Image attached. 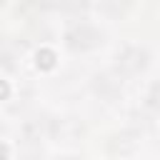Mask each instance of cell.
Masks as SVG:
<instances>
[{
    "label": "cell",
    "instance_id": "6da1fadb",
    "mask_svg": "<svg viewBox=\"0 0 160 160\" xmlns=\"http://www.w3.org/2000/svg\"><path fill=\"white\" fill-rule=\"evenodd\" d=\"M150 50L142 45H122L112 55V72L125 80V78H138L150 68Z\"/></svg>",
    "mask_w": 160,
    "mask_h": 160
},
{
    "label": "cell",
    "instance_id": "3957f363",
    "mask_svg": "<svg viewBox=\"0 0 160 160\" xmlns=\"http://www.w3.org/2000/svg\"><path fill=\"white\" fill-rule=\"evenodd\" d=\"M92 92L105 102H115L122 98V80L115 72H98L92 75Z\"/></svg>",
    "mask_w": 160,
    "mask_h": 160
},
{
    "label": "cell",
    "instance_id": "ba28073f",
    "mask_svg": "<svg viewBox=\"0 0 160 160\" xmlns=\"http://www.w3.org/2000/svg\"><path fill=\"white\" fill-rule=\"evenodd\" d=\"M145 105L155 112H160V82H152L145 92Z\"/></svg>",
    "mask_w": 160,
    "mask_h": 160
},
{
    "label": "cell",
    "instance_id": "5b68a950",
    "mask_svg": "<svg viewBox=\"0 0 160 160\" xmlns=\"http://www.w3.org/2000/svg\"><path fill=\"white\" fill-rule=\"evenodd\" d=\"M100 10L110 20H122L132 10V0H100Z\"/></svg>",
    "mask_w": 160,
    "mask_h": 160
},
{
    "label": "cell",
    "instance_id": "8992f818",
    "mask_svg": "<svg viewBox=\"0 0 160 160\" xmlns=\"http://www.w3.org/2000/svg\"><path fill=\"white\" fill-rule=\"evenodd\" d=\"M52 5L65 15H85L90 10V0H55Z\"/></svg>",
    "mask_w": 160,
    "mask_h": 160
},
{
    "label": "cell",
    "instance_id": "52a82bcc",
    "mask_svg": "<svg viewBox=\"0 0 160 160\" xmlns=\"http://www.w3.org/2000/svg\"><path fill=\"white\" fill-rule=\"evenodd\" d=\"M48 5L50 2H45V0H22L18 5V15H22V18H38L40 12L48 10Z\"/></svg>",
    "mask_w": 160,
    "mask_h": 160
},
{
    "label": "cell",
    "instance_id": "7a4b0ae2",
    "mask_svg": "<svg viewBox=\"0 0 160 160\" xmlns=\"http://www.w3.org/2000/svg\"><path fill=\"white\" fill-rule=\"evenodd\" d=\"M62 40H65V48L72 50V52H90V50H95L105 42V32L98 25L80 20V22H72L65 30Z\"/></svg>",
    "mask_w": 160,
    "mask_h": 160
},
{
    "label": "cell",
    "instance_id": "277c9868",
    "mask_svg": "<svg viewBox=\"0 0 160 160\" xmlns=\"http://www.w3.org/2000/svg\"><path fill=\"white\" fill-rule=\"evenodd\" d=\"M135 148H138V135H135V132H128V130H122V132H118V135H112V138L108 140V150L115 152V155L132 152Z\"/></svg>",
    "mask_w": 160,
    "mask_h": 160
}]
</instances>
